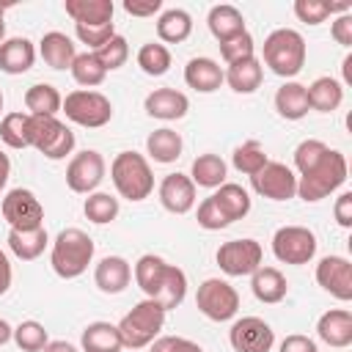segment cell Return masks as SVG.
I'll list each match as a JSON object with an SVG mask.
<instances>
[{"instance_id":"cell-40","label":"cell","mask_w":352,"mask_h":352,"mask_svg":"<svg viewBox=\"0 0 352 352\" xmlns=\"http://www.w3.org/2000/svg\"><path fill=\"white\" fill-rule=\"evenodd\" d=\"M138 66L148 77H162L170 69V50L160 41H148L138 50Z\"/></svg>"},{"instance_id":"cell-49","label":"cell","mask_w":352,"mask_h":352,"mask_svg":"<svg viewBox=\"0 0 352 352\" xmlns=\"http://www.w3.org/2000/svg\"><path fill=\"white\" fill-rule=\"evenodd\" d=\"M195 220H198V226H201V228H206V231H220V228L231 226V223H228V217L220 212V206L214 204V198H212V195H209V198H204V201L198 204Z\"/></svg>"},{"instance_id":"cell-16","label":"cell","mask_w":352,"mask_h":352,"mask_svg":"<svg viewBox=\"0 0 352 352\" xmlns=\"http://www.w3.org/2000/svg\"><path fill=\"white\" fill-rule=\"evenodd\" d=\"M160 204L170 212V214H187L195 206V184L187 173H168L160 182Z\"/></svg>"},{"instance_id":"cell-8","label":"cell","mask_w":352,"mask_h":352,"mask_svg":"<svg viewBox=\"0 0 352 352\" xmlns=\"http://www.w3.org/2000/svg\"><path fill=\"white\" fill-rule=\"evenodd\" d=\"M195 305L198 311L212 319V322H228L239 311V294L228 280L220 278H206L198 292H195Z\"/></svg>"},{"instance_id":"cell-4","label":"cell","mask_w":352,"mask_h":352,"mask_svg":"<svg viewBox=\"0 0 352 352\" xmlns=\"http://www.w3.org/2000/svg\"><path fill=\"white\" fill-rule=\"evenodd\" d=\"M346 157L336 148H330L322 162L316 168H311L308 173L297 176V195L305 204H316L322 198H327L330 192H336L344 182H346Z\"/></svg>"},{"instance_id":"cell-54","label":"cell","mask_w":352,"mask_h":352,"mask_svg":"<svg viewBox=\"0 0 352 352\" xmlns=\"http://www.w3.org/2000/svg\"><path fill=\"white\" fill-rule=\"evenodd\" d=\"M333 217H336V223H338L341 228H349V226H352V192H349V190L336 198Z\"/></svg>"},{"instance_id":"cell-11","label":"cell","mask_w":352,"mask_h":352,"mask_svg":"<svg viewBox=\"0 0 352 352\" xmlns=\"http://www.w3.org/2000/svg\"><path fill=\"white\" fill-rule=\"evenodd\" d=\"M272 253L283 264H308L316 256V234L305 226H283L272 236Z\"/></svg>"},{"instance_id":"cell-15","label":"cell","mask_w":352,"mask_h":352,"mask_svg":"<svg viewBox=\"0 0 352 352\" xmlns=\"http://www.w3.org/2000/svg\"><path fill=\"white\" fill-rule=\"evenodd\" d=\"M316 283L336 300H352V264L344 256H324L316 264Z\"/></svg>"},{"instance_id":"cell-42","label":"cell","mask_w":352,"mask_h":352,"mask_svg":"<svg viewBox=\"0 0 352 352\" xmlns=\"http://www.w3.org/2000/svg\"><path fill=\"white\" fill-rule=\"evenodd\" d=\"M118 198L116 195H110V192H91L88 198H85V204H82V212H85V217L91 220V223H96V226H104V223H113L116 217H118Z\"/></svg>"},{"instance_id":"cell-21","label":"cell","mask_w":352,"mask_h":352,"mask_svg":"<svg viewBox=\"0 0 352 352\" xmlns=\"http://www.w3.org/2000/svg\"><path fill=\"white\" fill-rule=\"evenodd\" d=\"M184 82L198 94H214L223 85V69L214 58H190L184 66Z\"/></svg>"},{"instance_id":"cell-17","label":"cell","mask_w":352,"mask_h":352,"mask_svg":"<svg viewBox=\"0 0 352 352\" xmlns=\"http://www.w3.org/2000/svg\"><path fill=\"white\" fill-rule=\"evenodd\" d=\"M143 107H146V113H148L151 118H160V121H179V118L187 116L190 99H187L182 91H176V88H154V91L146 96Z\"/></svg>"},{"instance_id":"cell-5","label":"cell","mask_w":352,"mask_h":352,"mask_svg":"<svg viewBox=\"0 0 352 352\" xmlns=\"http://www.w3.org/2000/svg\"><path fill=\"white\" fill-rule=\"evenodd\" d=\"M162 324H165V311L160 308V302L146 297L138 305H132V311L124 314V319L116 327H118L126 349H143L154 338H160Z\"/></svg>"},{"instance_id":"cell-18","label":"cell","mask_w":352,"mask_h":352,"mask_svg":"<svg viewBox=\"0 0 352 352\" xmlns=\"http://www.w3.org/2000/svg\"><path fill=\"white\" fill-rule=\"evenodd\" d=\"M170 270H173V264H168L162 256L143 253V256L135 261L132 275H135V283L143 289V294H146L148 300H154V297H157V292L165 286V280H168Z\"/></svg>"},{"instance_id":"cell-9","label":"cell","mask_w":352,"mask_h":352,"mask_svg":"<svg viewBox=\"0 0 352 352\" xmlns=\"http://www.w3.org/2000/svg\"><path fill=\"white\" fill-rule=\"evenodd\" d=\"M261 258H264V250L256 239L245 236V239H228L217 248L214 253V261L217 267L231 275V278H242V275H253L258 267H261Z\"/></svg>"},{"instance_id":"cell-39","label":"cell","mask_w":352,"mask_h":352,"mask_svg":"<svg viewBox=\"0 0 352 352\" xmlns=\"http://www.w3.org/2000/svg\"><path fill=\"white\" fill-rule=\"evenodd\" d=\"M349 11H352L349 3H324V0H297L294 3V14L305 25H322L330 14H349Z\"/></svg>"},{"instance_id":"cell-30","label":"cell","mask_w":352,"mask_h":352,"mask_svg":"<svg viewBox=\"0 0 352 352\" xmlns=\"http://www.w3.org/2000/svg\"><path fill=\"white\" fill-rule=\"evenodd\" d=\"M182 148H184L182 135H179L176 129H170V126L154 129V132L146 138V151H148V157H151L154 162H160V165L176 162V160L182 157Z\"/></svg>"},{"instance_id":"cell-20","label":"cell","mask_w":352,"mask_h":352,"mask_svg":"<svg viewBox=\"0 0 352 352\" xmlns=\"http://www.w3.org/2000/svg\"><path fill=\"white\" fill-rule=\"evenodd\" d=\"M316 336L336 349H344L352 344V314L346 308H330L316 322Z\"/></svg>"},{"instance_id":"cell-14","label":"cell","mask_w":352,"mask_h":352,"mask_svg":"<svg viewBox=\"0 0 352 352\" xmlns=\"http://www.w3.org/2000/svg\"><path fill=\"white\" fill-rule=\"evenodd\" d=\"M228 341L234 352H270L275 344V330L258 316H242L231 324Z\"/></svg>"},{"instance_id":"cell-3","label":"cell","mask_w":352,"mask_h":352,"mask_svg":"<svg viewBox=\"0 0 352 352\" xmlns=\"http://www.w3.org/2000/svg\"><path fill=\"white\" fill-rule=\"evenodd\" d=\"M110 179L116 184V192L126 201H143L154 190L151 165L138 151H118L110 162Z\"/></svg>"},{"instance_id":"cell-44","label":"cell","mask_w":352,"mask_h":352,"mask_svg":"<svg viewBox=\"0 0 352 352\" xmlns=\"http://www.w3.org/2000/svg\"><path fill=\"white\" fill-rule=\"evenodd\" d=\"M184 297H187V275L173 264V272H170V278L165 280V286L160 289V294L154 297V302H160V308L168 314L170 308L182 305Z\"/></svg>"},{"instance_id":"cell-24","label":"cell","mask_w":352,"mask_h":352,"mask_svg":"<svg viewBox=\"0 0 352 352\" xmlns=\"http://www.w3.org/2000/svg\"><path fill=\"white\" fill-rule=\"evenodd\" d=\"M275 110L280 118L286 121H300L308 116L311 104H308V88L297 80H286L278 91H275Z\"/></svg>"},{"instance_id":"cell-23","label":"cell","mask_w":352,"mask_h":352,"mask_svg":"<svg viewBox=\"0 0 352 352\" xmlns=\"http://www.w3.org/2000/svg\"><path fill=\"white\" fill-rule=\"evenodd\" d=\"M33 60H36V47H33L30 38L14 36V38H6L0 44V72L25 74V72L33 69Z\"/></svg>"},{"instance_id":"cell-27","label":"cell","mask_w":352,"mask_h":352,"mask_svg":"<svg viewBox=\"0 0 352 352\" xmlns=\"http://www.w3.org/2000/svg\"><path fill=\"white\" fill-rule=\"evenodd\" d=\"M261 80H264V66L258 58H248V60H239V63H231L226 72H223V82H228L231 91L236 94H253L261 88Z\"/></svg>"},{"instance_id":"cell-1","label":"cell","mask_w":352,"mask_h":352,"mask_svg":"<svg viewBox=\"0 0 352 352\" xmlns=\"http://www.w3.org/2000/svg\"><path fill=\"white\" fill-rule=\"evenodd\" d=\"M261 58L272 74L292 80L305 66V38L294 28H278L264 38Z\"/></svg>"},{"instance_id":"cell-45","label":"cell","mask_w":352,"mask_h":352,"mask_svg":"<svg viewBox=\"0 0 352 352\" xmlns=\"http://www.w3.org/2000/svg\"><path fill=\"white\" fill-rule=\"evenodd\" d=\"M327 151H330V146L322 143V140H316V138L302 140V143L294 148V168H297V173L302 176V173H308L311 168H316Z\"/></svg>"},{"instance_id":"cell-34","label":"cell","mask_w":352,"mask_h":352,"mask_svg":"<svg viewBox=\"0 0 352 352\" xmlns=\"http://www.w3.org/2000/svg\"><path fill=\"white\" fill-rule=\"evenodd\" d=\"M214 204L220 206V212L228 217V223L234 220H242L248 212H250V192L242 187V184H234V182H226L217 187V192H212Z\"/></svg>"},{"instance_id":"cell-26","label":"cell","mask_w":352,"mask_h":352,"mask_svg":"<svg viewBox=\"0 0 352 352\" xmlns=\"http://www.w3.org/2000/svg\"><path fill=\"white\" fill-rule=\"evenodd\" d=\"M206 25H209V33L223 44L239 33H245V16L236 6H228V3H220V6H212L209 8V16H206Z\"/></svg>"},{"instance_id":"cell-13","label":"cell","mask_w":352,"mask_h":352,"mask_svg":"<svg viewBox=\"0 0 352 352\" xmlns=\"http://www.w3.org/2000/svg\"><path fill=\"white\" fill-rule=\"evenodd\" d=\"M250 187L270 201H289L297 195V173L283 162H267L258 173L250 176Z\"/></svg>"},{"instance_id":"cell-19","label":"cell","mask_w":352,"mask_h":352,"mask_svg":"<svg viewBox=\"0 0 352 352\" xmlns=\"http://www.w3.org/2000/svg\"><path fill=\"white\" fill-rule=\"evenodd\" d=\"M132 280V267L124 256H104L94 270V283L104 294H121Z\"/></svg>"},{"instance_id":"cell-43","label":"cell","mask_w":352,"mask_h":352,"mask_svg":"<svg viewBox=\"0 0 352 352\" xmlns=\"http://www.w3.org/2000/svg\"><path fill=\"white\" fill-rule=\"evenodd\" d=\"M14 341H16V346L22 352H41L50 344V336H47V330H44L41 322L25 319V322H19L14 327Z\"/></svg>"},{"instance_id":"cell-10","label":"cell","mask_w":352,"mask_h":352,"mask_svg":"<svg viewBox=\"0 0 352 352\" xmlns=\"http://www.w3.org/2000/svg\"><path fill=\"white\" fill-rule=\"evenodd\" d=\"M0 212H3V220L16 231H30V228L44 226V206L36 198V192L28 187L8 190L0 204Z\"/></svg>"},{"instance_id":"cell-2","label":"cell","mask_w":352,"mask_h":352,"mask_svg":"<svg viewBox=\"0 0 352 352\" xmlns=\"http://www.w3.org/2000/svg\"><path fill=\"white\" fill-rule=\"evenodd\" d=\"M94 258V239L82 228H63L58 231L50 253V264L58 278H80Z\"/></svg>"},{"instance_id":"cell-46","label":"cell","mask_w":352,"mask_h":352,"mask_svg":"<svg viewBox=\"0 0 352 352\" xmlns=\"http://www.w3.org/2000/svg\"><path fill=\"white\" fill-rule=\"evenodd\" d=\"M94 55L99 58V63L104 66V72H113V69H121V66L126 63V58H129V44H126L124 36L116 33L107 44H102L99 50H94Z\"/></svg>"},{"instance_id":"cell-25","label":"cell","mask_w":352,"mask_h":352,"mask_svg":"<svg viewBox=\"0 0 352 352\" xmlns=\"http://www.w3.org/2000/svg\"><path fill=\"white\" fill-rule=\"evenodd\" d=\"M250 289L256 294L258 302H267V305H275L286 297L289 292V283H286V275L278 270V267H258L250 278Z\"/></svg>"},{"instance_id":"cell-37","label":"cell","mask_w":352,"mask_h":352,"mask_svg":"<svg viewBox=\"0 0 352 352\" xmlns=\"http://www.w3.org/2000/svg\"><path fill=\"white\" fill-rule=\"evenodd\" d=\"M72 77H74V82L77 85H82L85 91H94L96 85H102L104 82V77H107V72H104V66L99 63V58L94 55V52H77V58H74V63H72Z\"/></svg>"},{"instance_id":"cell-59","label":"cell","mask_w":352,"mask_h":352,"mask_svg":"<svg viewBox=\"0 0 352 352\" xmlns=\"http://www.w3.org/2000/svg\"><path fill=\"white\" fill-rule=\"evenodd\" d=\"M11 6H14V3H0V44L6 41V22H3V14H6Z\"/></svg>"},{"instance_id":"cell-22","label":"cell","mask_w":352,"mask_h":352,"mask_svg":"<svg viewBox=\"0 0 352 352\" xmlns=\"http://www.w3.org/2000/svg\"><path fill=\"white\" fill-rule=\"evenodd\" d=\"M38 55L44 58V63L55 72H63V69H72L74 58H77V50H74V41L60 33V30H50L41 36L38 41Z\"/></svg>"},{"instance_id":"cell-38","label":"cell","mask_w":352,"mask_h":352,"mask_svg":"<svg viewBox=\"0 0 352 352\" xmlns=\"http://www.w3.org/2000/svg\"><path fill=\"white\" fill-rule=\"evenodd\" d=\"M0 140L8 148H30V116L6 113L0 118Z\"/></svg>"},{"instance_id":"cell-47","label":"cell","mask_w":352,"mask_h":352,"mask_svg":"<svg viewBox=\"0 0 352 352\" xmlns=\"http://www.w3.org/2000/svg\"><path fill=\"white\" fill-rule=\"evenodd\" d=\"M220 55H223V60H226L228 66H231V63H239V60H248V58H256V41H253V36L245 30V33H239V36L223 41V44H220Z\"/></svg>"},{"instance_id":"cell-56","label":"cell","mask_w":352,"mask_h":352,"mask_svg":"<svg viewBox=\"0 0 352 352\" xmlns=\"http://www.w3.org/2000/svg\"><path fill=\"white\" fill-rule=\"evenodd\" d=\"M8 176H11V160H8V154L0 148V190L6 187Z\"/></svg>"},{"instance_id":"cell-60","label":"cell","mask_w":352,"mask_h":352,"mask_svg":"<svg viewBox=\"0 0 352 352\" xmlns=\"http://www.w3.org/2000/svg\"><path fill=\"white\" fill-rule=\"evenodd\" d=\"M0 110H3V91H0Z\"/></svg>"},{"instance_id":"cell-6","label":"cell","mask_w":352,"mask_h":352,"mask_svg":"<svg viewBox=\"0 0 352 352\" xmlns=\"http://www.w3.org/2000/svg\"><path fill=\"white\" fill-rule=\"evenodd\" d=\"M30 148L47 160H66L74 151V132L55 116H30Z\"/></svg>"},{"instance_id":"cell-12","label":"cell","mask_w":352,"mask_h":352,"mask_svg":"<svg viewBox=\"0 0 352 352\" xmlns=\"http://www.w3.org/2000/svg\"><path fill=\"white\" fill-rule=\"evenodd\" d=\"M104 170H107L104 157L96 148H85V151H80V154H74L69 160V165H66V184H69L72 192L91 195L102 184Z\"/></svg>"},{"instance_id":"cell-33","label":"cell","mask_w":352,"mask_h":352,"mask_svg":"<svg viewBox=\"0 0 352 352\" xmlns=\"http://www.w3.org/2000/svg\"><path fill=\"white\" fill-rule=\"evenodd\" d=\"M47 245H50V236H47V228L44 226L30 228V231H16V228L8 231V250L16 258H22V261L38 258Z\"/></svg>"},{"instance_id":"cell-55","label":"cell","mask_w":352,"mask_h":352,"mask_svg":"<svg viewBox=\"0 0 352 352\" xmlns=\"http://www.w3.org/2000/svg\"><path fill=\"white\" fill-rule=\"evenodd\" d=\"M11 278H14V272H11V261H8L6 250H0V294H6V292L11 289Z\"/></svg>"},{"instance_id":"cell-29","label":"cell","mask_w":352,"mask_h":352,"mask_svg":"<svg viewBox=\"0 0 352 352\" xmlns=\"http://www.w3.org/2000/svg\"><path fill=\"white\" fill-rule=\"evenodd\" d=\"M305 88H308V104L316 113H333L344 102V82H338L336 77H316Z\"/></svg>"},{"instance_id":"cell-53","label":"cell","mask_w":352,"mask_h":352,"mask_svg":"<svg viewBox=\"0 0 352 352\" xmlns=\"http://www.w3.org/2000/svg\"><path fill=\"white\" fill-rule=\"evenodd\" d=\"M330 36H333L341 47H352V14H341V16L330 25Z\"/></svg>"},{"instance_id":"cell-51","label":"cell","mask_w":352,"mask_h":352,"mask_svg":"<svg viewBox=\"0 0 352 352\" xmlns=\"http://www.w3.org/2000/svg\"><path fill=\"white\" fill-rule=\"evenodd\" d=\"M278 352H319V346H316L314 338H308L302 333H292V336H286L280 341V349Z\"/></svg>"},{"instance_id":"cell-35","label":"cell","mask_w":352,"mask_h":352,"mask_svg":"<svg viewBox=\"0 0 352 352\" xmlns=\"http://www.w3.org/2000/svg\"><path fill=\"white\" fill-rule=\"evenodd\" d=\"M192 33V16L184 8H168L157 19V36L165 44H182Z\"/></svg>"},{"instance_id":"cell-32","label":"cell","mask_w":352,"mask_h":352,"mask_svg":"<svg viewBox=\"0 0 352 352\" xmlns=\"http://www.w3.org/2000/svg\"><path fill=\"white\" fill-rule=\"evenodd\" d=\"M80 344H82V352H121L124 349L121 333L110 322H91L82 330Z\"/></svg>"},{"instance_id":"cell-52","label":"cell","mask_w":352,"mask_h":352,"mask_svg":"<svg viewBox=\"0 0 352 352\" xmlns=\"http://www.w3.org/2000/svg\"><path fill=\"white\" fill-rule=\"evenodd\" d=\"M124 11L132 16H154L162 11V0H124Z\"/></svg>"},{"instance_id":"cell-50","label":"cell","mask_w":352,"mask_h":352,"mask_svg":"<svg viewBox=\"0 0 352 352\" xmlns=\"http://www.w3.org/2000/svg\"><path fill=\"white\" fill-rule=\"evenodd\" d=\"M148 346H151V352H204L201 344L182 338V336H160Z\"/></svg>"},{"instance_id":"cell-41","label":"cell","mask_w":352,"mask_h":352,"mask_svg":"<svg viewBox=\"0 0 352 352\" xmlns=\"http://www.w3.org/2000/svg\"><path fill=\"white\" fill-rule=\"evenodd\" d=\"M231 162H234V168H236L239 173L253 176V173H258L270 160H267V151H264V146H261L258 140H245V143H239V146L234 148Z\"/></svg>"},{"instance_id":"cell-7","label":"cell","mask_w":352,"mask_h":352,"mask_svg":"<svg viewBox=\"0 0 352 352\" xmlns=\"http://www.w3.org/2000/svg\"><path fill=\"white\" fill-rule=\"evenodd\" d=\"M60 110L66 113L69 121H74L80 126H88V129H99V126L110 124V118H113L110 99L99 91H85V88H77V91L66 94Z\"/></svg>"},{"instance_id":"cell-36","label":"cell","mask_w":352,"mask_h":352,"mask_svg":"<svg viewBox=\"0 0 352 352\" xmlns=\"http://www.w3.org/2000/svg\"><path fill=\"white\" fill-rule=\"evenodd\" d=\"M25 107L28 116H55L63 107V96L50 82H36L25 91Z\"/></svg>"},{"instance_id":"cell-48","label":"cell","mask_w":352,"mask_h":352,"mask_svg":"<svg viewBox=\"0 0 352 352\" xmlns=\"http://www.w3.org/2000/svg\"><path fill=\"white\" fill-rule=\"evenodd\" d=\"M74 33L88 47V52H94V50H99L102 44H107L116 36V25L113 22L110 25H74Z\"/></svg>"},{"instance_id":"cell-58","label":"cell","mask_w":352,"mask_h":352,"mask_svg":"<svg viewBox=\"0 0 352 352\" xmlns=\"http://www.w3.org/2000/svg\"><path fill=\"white\" fill-rule=\"evenodd\" d=\"M11 338H14V327H11L6 319H0V346H3V344H8Z\"/></svg>"},{"instance_id":"cell-57","label":"cell","mask_w":352,"mask_h":352,"mask_svg":"<svg viewBox=\"0 0 352 352\" xmlns=\"http://www.w3.org/2000/svg\"><path fill=\"white\" fill-rule=\"evenodd\" d=\"M41 352H77V346L69 344V341H50Z\"/></svg>"},{"instance_id":"cell-28","label":"cell","mask_w":352,"mask_h":352,"mask_svg":"<svg viewBox=\"0 0 352 352\" xmlns=\"http://www.w3.org/2000/svg\"><path fill=\"white\" fill-rule=\"evenodd\" d=\"M66 14L74 25H110L113 22V0H66Z\"/></svg>"},{"instance_id":"cell-31","label":"cell","mask_w":352,"mask_h":352,"mask_svg":"<svg viewBox=\"0 0 352 352\" xmlns=\"http://www.w3.org/2000/svg\"><path fill=\"white\" fill-rule=\"evenodd\" d=\"M226 176H228V165L223 162V157L217 154H198L190 165V179L192 184L198 187H206V190H217L220 184H226Z\"/></svg>"}]
</instances>
